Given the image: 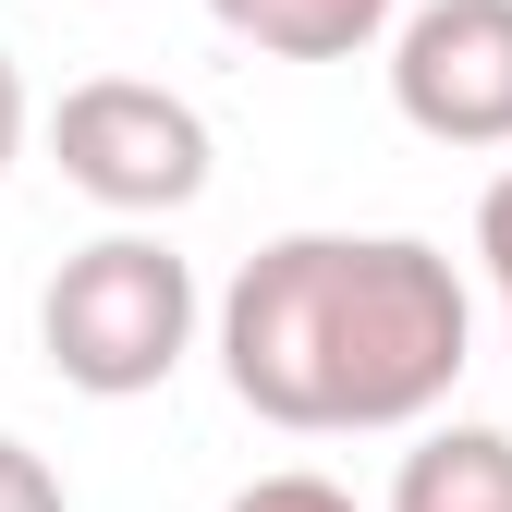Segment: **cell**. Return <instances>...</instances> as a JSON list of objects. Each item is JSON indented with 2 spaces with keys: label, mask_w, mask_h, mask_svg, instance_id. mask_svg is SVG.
<instances>
[{
  "label": "cell",
  "mask_w": 512,
  "mask_h": 512,
  "mask_svg": "<svg viewBox=\"0 0 512 512\" xmlns=\"http://www.w3.org/2000/svg\"><path fill=\"white\" fill-rule=\"evenodd\" d=\"M476 366L464 269L415 232H281L220 293V378L293 439L427 427Z\"/></svg>",
  "instance_id": "obj_1"
},
{
  "label": "cell",
  "mask_w": 512,
  "mask_h": 512,
  "mask_svg": "<svg viewBox=\"0 0 512 512\" xmlns=\"http://www.w3.org/2000/svg\"><path fill=\"white\" fill-rule=\"evenodd\" d=\"M37 342H49V366L86 403H135V391H159L196 354V269L159 232H98V244H74L49 269Z\"/></svg>",
  "instance_id": "obj_2"
},
{
  "label": "cell",
  "mask_w": 512,
  "mask_h": 512,
  "mask_svg": "<svg viewBox=\"0 0 512 512\" xmlns=\"http://www.w3.org/2000/svg\"><path fill=\"white\" fill-rule=\"evenodd\" d=\"M49 159L110 220H171L208 196V122H196V98H171L147 74H86L49 110Z\"/></svg>",
  "instance_id": "obj_3"
},
{
  "label": "cell",
  "mask_w": 512,
  "mask_h": 512,
  "mask_svg": "<svg viewBox=\"0 0 512 512\" xmlns=\"http://www.w3.org/2000/svg\"><path fill=\"white\" fill-rule=\"evenodd\" d=\"M391 110L427 147H512V0H427L391 25Z\"/></svg>",
  "instance_id": "obj_4"
},
{
  "label": "cell",
  "mask_w": 512,
  "mask_h": 512,
  "mask_svg": "<svg viewBox=\"0 0 512 512\" xmlns=\"http://www.w3.org/2000/svg\"><path fill=\"white\" fill-rule=\"evenodd\" d=\"M391 512H512V439L500 427H427L391 476Z\"/></svg>",
  "instance_id": "obj_5"
},
{
  "label": "cell",
  "mask_w": 512,
  "mask_h": 512,
  "mask_svg": "<svg viewBox=\"0 0 512 512\" xmlns=\"http://www.w3.org/2000/svg\"><path fill=\"white\" fill-rule=\"evenodd\" d=\"M208 13L269 61H354L391 37V0H208Z\"/></svg>",
  "instance_id": "obj_6"
},
{
  "label": "cell",
  "mask_w": 512,
  "mask_h": 512,
  "mask_svg": "<svg viewBox=\"0 0 512 512\" xmlns=\"http://www.w3.org/2000/svg\"><path fill=\"white\" fill-rule=\"evenodd\" d=\"M220 512H354V488H330V476H305V464H281V476H256V488H232Z\"/></svg>",
  "instance_id": "obj_7"
},
{
  "label": "cell",
  "mask_w": 512,
  "mask_h": 512,
  "mask_svg": "<svg viewBox=\"0 0 512 512\" xmlns=\"http://www.w3.org/2000/svg\"><path fill=\"white\" fill-rule=\"evenodd\" d=\"M0 512H74L61 500V464L25 452V439H0Z\"/></svg>",
  "instance_id": "obj_8"
},
{
  "label": "cell",
  "mask_w": 512,
  "mask_h": 512,
  "mask_svg": "<svg viewBox=\"0 0 512 512\" xmlns=\"http://www.w3.org/2000/svg\"><path fill=\"white\" fill-rule=\"evenodd\" d=\"M476 256H488V281H500V305H512V171L476 196Z\"/></svg>",
  "instance_id": "obj_9"
},
{
  "label": "cell",
  "mask_w": 512,
  "mask_h": 512,
  "mask_svg": "<svg viewBox=\"0 0 512 512\" xmlns=\"http://www.w3.org/2000/svg\"><path fill=\"white\" fill-rule=\"evenodd\" d=\"M25 159V74H13V49H0V171Z\"/></svg>",
  "instance_id": "obj_10"
}]
</instances>
